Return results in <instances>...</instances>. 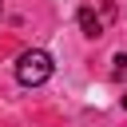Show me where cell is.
I'll use <instances>...</instances> for the list:
<instances>
[{"label": "cell", "mask_w": 127, "mask_h": 127, "mask_svg": "<svg viewBox=\"0 0 127 127\" xmlns=\"http://www.w3.org/2000/svg\"><path fill=\"white\" fill-rule=\"evenodd\" d=\"M123 111H127V95H123Z\"/></svg>", "instance_id": "cell-4"}, {"label": "cell", "mask_w": 127, "mask_h": 127, "mask_svg": "<svg viewBox=\"0 0 127 127\" xmlns=\"http://www.w3.org/2000/svg\"><path fill=\"white\" fill-rule=\"evenodd\" d=\"M107 16H111V8H103V16H95L91 8H79V28H83V36H103V24H107Z\"/></svg>", "instance_id": "cell-2"}, {"label": "cell", "mask_w": 127, "mask_h": 127, "mask_svg": "<svg viewBox=\"0 0 127 127\" xmlns=\"http://www.w3.org/2000/svg\"><path fill=\"white\" fill-rule=\"evenodd\" d=\"M111 64H115V67H111V79H119V83H123V79H127V56L119 52V56H115Z\"/></svg>", "instance_id": "cell-3"}, {"label": "cell", "mask_w": 127, "mask_h": 127, "mask_svg": "<svg viewBox=\"0 0 127 127\" xmlns=\"http://www.w3.org/2000/svg\"><path fill=\"white\" fill-rule=\"evenodd\" d=\"M48 75H52V56L48 52L32 48V52H24L16 60V79L24 87H40V83H48Z\"/></svg>", "instance_id": "cell-1"}]
</instances>
